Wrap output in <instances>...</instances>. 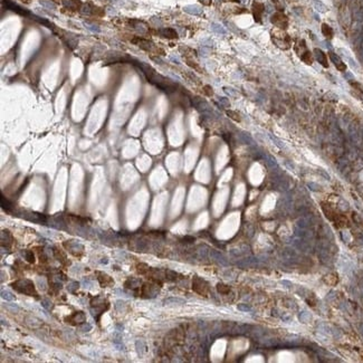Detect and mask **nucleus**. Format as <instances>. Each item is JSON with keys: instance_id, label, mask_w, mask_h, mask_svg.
<instances>
[{"instance_id": "f257e3e1", "label": "nucleus", "mask_w": 363, "mask_h": 363, "mask_svg": "<svg viewBox=\"0 0 363 363\" xmlns=\"http://www.w3.org/2000/svg\"><path fill=\"white\" fill-rule=\"evenodd\" d=\"M11 286L19 293L26 294V295H29V296H36L37 295L34 283L29 279H19L17 282L12 283Z\"/></svg>"}, {"instance_id": "f03ea898", "label": "nucleus", "mask_w": 363, "mask_h": 363, "mask_svg": "<svg viewBox=\"0 0 363 363\" xmlns=\"http://www.w3.org/2000/svg\"><path fill=\"white\" fill-rule=\"evenodd\" d=\"M19 217H21L24 219L28 220V221H33L35 224H47V217L45 215L38 212H34V211H20L17 213Z\"/></svg>"}, {"instance_id": "7ed1b4c3", "label": "nucleus", "mask_w": 363, "mask_h": 363, "mask_svg": "<svg viewBox=\"0 0 363 363\" xmlns=\"http://www.w3.org/2000/svg\"><path fill=\"white\" fill-rule=\"evenodd\" d=\"M131 242H132V245H130V247H132V249H134L135 251L142 253V251H145V250L149 249V242L142 238L134 239Z\"/></svg>"}, {"instance_id": "20e7f679", "label": "nucleus", "mask_w": 363, "mask_h": 363, "mask_svg": "<svg viewBox=\"0 0 363 363\" xmlns=\"http://www.w3.org/2000/svg\"><path fill=\"white\" fill-rule=\"evenodd\" d=\"M2 1H4V4L6 5V7H7L8 9L15 11V12H17V14H19V15H22V16H29L30 15V12L28 10L22 9L21 7H19L18 5H16L15 2H12V1H10V0H2Z\"/></svg>"}, {"instance_id": "39448f33", "label": "nucleus", "mask_w": 363, "mask_h": 363, "mask_svg": "<svg viewBox=\"0 0 363 363\" xmlns=\"http://www.w3.org/2000/svg\"><path fill=\"white\" fill-rule=\"evenodd\" d=\"M0 201H1V208L8 213H14V206L9 200H8L4 194H1V198H0Z\"/></svg>"}, {"instance_id": "423d86ee", "label": "nucleus", "mask_w": 363, "mask_h": 363, "mask_svg": "<svg viewBox=\"0 0 363 363\" xmlns=\"http://www.w3.org/2000/svg\"><path fill=\"white\" fill-rule=\"evenodd\" d=\"M67 321H70L73 324H79V323L85 322V314L83 312H76L74 313L70 317H67Z\"/></svg>"}, {"instance_id": "0eeeda50", "label": "nucleus", "mask_w": 363, "mask_h": 363, "mask_svg": "<svg viewBox=\"0 0 363 363\" xmlns=\"http://www.w3.org/2000/svg\"><path fill=\"white\" fill-rule=\"evenodd\" d=\"M271 21L279 27H285L287 24V18L283 14H275L271 18Z\"/></svg>"}, {"instance_id": "6e6552de", "label": "nucleus", "mask_w": 363, "mask_h": 363, "mask_svg": "<svg viewBox=\"0 0 363 363\" xmlns=\"http://www.w3.org/2000/svg\"><path fill=\"white\" fill-rule=\"evenodd\" d=\"M64 245H65L66 248H68V250H70V253L73 254H76V251H75L76 249L79 250V251H83V246L81 244H78V242L74 241V240H70L68 242H65Z\"/></svg>"}, {"instance_id": "1a4fd4ad", "label": "nucleus", "mask_w": 363, "mask_h": 363, "mask_svg": "<svg viewBox=\"0 0 363 363\" xmlns=\"http://www.w3.org/2000/svg\"><path fill=\"white\" fill-rule=\"evenodd\" d=\"M133 43H136L140 47L144 48V49H147V50H149V49L152 47V43L149 41H144V39H134Z\"/></svg>"}, {"instance_id": "9d476101", "label": "nucleus", "mask_w": 363, "mask_h": 363, "mask_svg": "<svg viewBox=\"0 0 363 363\" xmlns=\"http://www.w3.org/2000/svg\"><path fill=\"white\" fill-rule=\"evenodd\" d=\"M84 27L86 29H88L89 31H92V33H95V34H99L101 33V27L95 24H91V22H84Z\"/></svg>"}, {"instance_id": "9b49d317", "label": "nucleus", "mask_w": 363, "mask_h": 363, "mask_svg": "<svg viewBox=\"0 0 363 363\" xmlns=\"http://www.w3.org/2000/svg\"><path fill=\"white\" fill-rule=\"evenodd\" d=\"M11 240H12V237H11L9 231L4 230L1 232V244H2V245H5V242H6L7 245H9L11 242Z\"/></svg>"}, {"instance_id": "f8f14e48", "label": "nucleus", "mask_w": 363, "mask_h": 363, "mask_svg": "<svg viewBox=\"0 0 363 363\" xmlns=\"http://www.w3.org/2000/svg\"><path fill=\"white\" fill-rule=\"evenodd\" d=\"M183 10L191 15H199L201 12V8H199L198 6H188V7H184Z\"/></svg>"}, {"instance_id": "ddd939ff", "label": "nucleus", "mask_w": 363, "mask_h": 363, "mask_svg": "<svg viewBox=\"0 0 363 363\" xmlns=\"http://www.w3.org/2000/svg\"><path fill=\"white\" fill-rule=\"evenodd\" d=\"M39 4L44 8L48 9V10H55L56 9V6L51 1H49V0H39Z\"/></svg>"}, {"instance_id": "4468645a", "label": "nucleus", "mask_w": 363, "mask_h": 363, "mask_svg": "<svg viewBox=\"0 0 363 363\" xmlns=\"http://www.w3.org/2000/svg\"><path fill=\"white\" fill-rule=\"evenodd\" d=\"M161 34L163 35L164 37L167 38H176L177 37V33L174 31L173 29L171 28H167V29H162L161 30Z\"/></svg>"}, {"instance_id": "2eb2a0df", "label": "nucleus", "mask_w": 363, "mask_h": 363, "mask_svg": "<svg viewBox=\"0 0 363 363\" xmlns=\"http://www.w3.org/2000/svg\"><path fill=\"white\" fill-rule=\"evenodd\" d=\"M1 297L8 302H12L16 300L15 295H12V293H10L9 290H2V292H1Z\"/></svg>"}, {"instance_id": "dca6fc26", "label": "nucleus", "mask_w": 363, "mask_h": 363, "mask_svg": "<svg viewBox=\"0 0 363 363\" xmlns=\"http://www.w3.org/2000/svg\"><path fill=\"white\" fill-rule=\"evenodd\" d=\"M133 27H134V29H135L136 31H139V33H141V34L147 33V27H145L142 22L136 21L135 24H133Z\"/></svg>"}, {"instance_id": "f3484780", "label": "nucleus", "mask_w": 363, "mask_h": 363, "mask_svg": "<svg viewBox=\"0 0 363 363\" xmlns=\"http://www.w3.org/2000/svg\"><path fill=\"white\" fill-rule=\"evenodd\" d=\"M165 304H171V303H176V304H184L186 301L182 300V298H178V297H170L168 300L164 301Z\"/></svg>"}, {"instance_id": "a211bd4d", "label": "nucleus", "mask_w": 363, "mask_h": 363, "mask_svg": "<svg viewBox=\"0 0 363 363\" xmlns=\"http://www.w3.org/2000/svg\"><path fill=\"white\" fill-rule=\"evenodd\" d=\"M211 28L215 33L217 34H226V29H225L222 26H220L219 24H212L211 25Z\"/></svg>"}, {"instance_id": "6ab92c4d", "label": "nucleus", "mask_w": 363, "mask_h": 363, "mask_svg": "<svg viewBox=\"0 0 363 363\" xmlns=\"http://www.w3.org/2000/svg\"><path fill=\"white\" fill-rule=\"evenodd\" d=\"M22 255L25 256V258L27 259V261H29V263H34L35 261V257H34V254L33 251H30V250H26L22 253Z\"/></svg>"}, {"instance_id": "aec40b11", "label": "nucleus", "mask_w": 363, "mask_h": 363, "mask_svg": "<svg viewBox=\"0 0 363 363\" xmlns=\"http://www.w3.org/2000/svg\"><path fill=\"white\" fill-rule=\"evenodd\" d=\"M81 12L83 15H91L92 14V8L89 5H83L81 8Z\"/></svg>"}, {"instance_id": "412c9836", "label": "nucleus", "mask_w": 363, "mask_h": 363, "mask_svg": "<svg viewBox=\"0 0 363 363\" xmlns=\"http://www.w3.org/2000/svg\"><path fill=\"white\" fill-rule=\"evenodd\" d=\"M63 5L66 8H70V9H75V7H76V4L73 0H63Z\"/></svg>"}, {"instance_id": "4be33fe9", "label": "nucleus", "mask_w": 363, "mask_h": 363, "mask_svg": "<svg viewBox=\"0 0 363 363\" xmlns=\"http://www.w3.org/2000/svg\"><path fill=\"white\" fill-rule=\"evenodd\" d=\"M322 31H323V34H324V35H325L326 37H331V36H332V29H331V28H330V27H329L327 25H323V26H322Z\"/></svg>"}, {"instance_id": "5701e85b", "label": "nucleus", "mask_w": 363, "mask_h": 363, "mask_svg": "<svg viewBox=\"0 0 363 363\" xmlns=\"http://www.w3.org/2000/svg\"><path fill=\"white\" fill-rule=\"evenodd\" d=\"M238 308L240 310V311H246V312H249V311H251V308H250L249 306H247V305H244V304L238 305Z\"/></svg>"}, {"instance_id": "b1692460", "label": "nucleus", "mask_w": 363, "mask_h": 363, "mask_svg": "<svg viewBox=\"0 0 363 363\" xmlns=\"http://www.w3.org/2000/svg\"><path fill=\"white\" fill-rule=\"evenodd\" d=\"M142 345H143V342L142 341H138L136 342V348H138V351H139L140 354H142Z\"/></svg>"}, {"instance_id": "393cba45", "label": "nucleus", "mask_w": 363, "mask_h": 363, "mask_svg": "<svg viewBox=\"0 0 363 363\" xmlns=\"http://www.w3.org/2000/svg\"><path fill=\"white\" fill-rule=\"evenodd\" d=\"M77 287H78L77 283H70V286H68V290L70 292H74V288H77Z\"/></svg>"}, {"instance_id": "a878e982", "label": "nucleus", "mask_w": 363, "mask_h": 363, "mask_svg": "<svg viewBox=\"0 0 363 363\" xmlns=\"http://www.w3.org/2000/svg\"><path fill=\"white\" fill-rule=\"evenodd\" d=\"M91 329H92V326H91L89 324H84V327H83V330L84 331L86 330V332H87V331H89Z\"/></svg>"}, {"instance_id": "bb28decb", "label": "nucleus", "mask_w": 363, "mask_h": 363, "mask_svg": "<svg viewBox=\"0 0 363 363\" xmlns=\"http://www.w3.org/2000/svg\"><path fill=\"white\" fill-rule=\"evenodd\" d=\"M47 304H49V302H48V301H43V306H44V307L50 308V306H48Z\"/></svg>"}, {"instance_id": "cd10ccee", "label": "nucleus", "mask_w": 363, "mask_h": 363, "mask_svg": "<svg viewBox=\"0 0 363 363\" xmlns=\"http://www.w3.org/2000/svg\"><path fill=\"white\" fill-rule=\"evenodd\" d=\"M217 1H219V0H217Z\"/></svg>"}]
</instances>
